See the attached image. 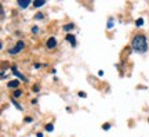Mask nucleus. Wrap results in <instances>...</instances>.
<instances>
[{
    "instance_id": "obj_6",
    "label": "nucleus",
    "mask_w": 149,
    "mask_h": 137,
    "mask_svg": "<svg viewBox=\"0 0 149 137\" xmlns=\"http://www.w3.org/2000/svg\"><path fill=\"white\" fill-rule=\"evenodd\" d=\"M7 87H10V89H17V87H19V80H10V82L7 83Z\"/></svg>"
},
{
    "instance_id": "obj_1",
    "label": "nucleus",
    "mask_w": 149,
    "mask_h": 137,
    "mask_svg": "<svg viewBox=\"0 0 149 137\" xmlns=\"http://www.w3.org/2000/svg\"><path fill=\"white\" fill-rule=\"evenodd\" d=\"M131 47L138 51V53H145L148 50V42H146V37L144 35H137L133 37L131 40Z\"/></svg>"
},
{
    "instance_id": "obj_20",
    "label": "nucleus",
    "mask_w": 149,
    "mask_h": 137,
    "mask_svg": "<svg viewBox=\"0 0 149 137\" xmlns=\"http://www.w3.org/2000/svg\"><path fill=\"white\" fill-rule=\"evenodd\" d=\"M79 96H80V97H86V93H83V91H80Z\"/></svg>"
},
{
    "instance_id": "obj_9",
    "label": "nucleus",
    "mask_w": 149,
    "mask_h": 137,
    "mask_svg": "<svg viewBox=\"0 0 149 137\" xmlns=\"http://www.w3.org/2000/svg\"><path fill=\"white\" fill-rule=\"evenodd\" d=\"M11 103H13V104H14V107H15L17 110H19V111H22V107L19 105V104H18V103H17L15 100H14V98H13V100H11Z\"/></svg>"
},
{
    "instance_id": "obj_14",
    "label": "nucleus",
    "mask_w": 149,
    "mask_h": 137,
    "mask_svg": "<svg viewBox=\"0 0 149 137\" xmlns=\"http://www.w3.org/2000/svg\"><path fill=\"white\" fill-rule=\"evenodd\" d=\"M21 94H22L21 90H15V91H14V98H15V97H19Z\"/></svg>"
},
{
    "instance_id": "obj_5",
    "label": "nucleus",
    "mask_w": 149,
    "mask_h": 137,
    "mask_svg": "<svg viewBox=\"0 0 149 137\" xmlns=\"http://www.w3.org/2000/svg\"><path fill=\"white\" fill-rule=\"evenodd\" d=\"M32 4L29 0H18V6L21 7V8H26V7H29V6Z\"/></svg>"
},
{
    "instance_id": "obj_13",
    "label": "nucleus",
    "mask_w": 149,
    "mask_h": 137,
    "mask_svg": "<svg viewBox=\"0 0 149 137\" xmlns=\"http://www.w3.org/2000/svg\"><path fill=\"white\" fill-rule=\"evenodd\" d=\"M102 129H104V130H109V129H111V125H109V123H104V125H102Z\"/></svg>"
},
{
    "instance_id": "obj_21",
    "label": "nucleus",
    "mask_w": 149,
    "mask_h": 137,
    "mask_svg": "<svg viewBox=\"0 0 149 137\" xmlns=\"http://www.w3.org/2000/svg\"><path fill=\"white\" fill-rule=\"evenodd\" d=\"M33 91H36V93H37V91H39V87H37V86H35V87H33Z\"/></svg>"
},
{
    "instance_id": "obj_10",
    "label": "nucleus",
    "mask_w": 149,
    "mask_h": 137,
    "mask_svg": "<svg viewBox=\"0 0 149 137\" xmlns=\"http://www.w3.org/2000/svg\"><path fill=\"white\" fill-rule=\"evenodd\" d=\"M74 25L73 24H68V25H65L64 27V31H70V29H73Z\"/></svg>"
},
{
    "instance_id": "obj_18",
    "label": "nucleus",
    "mask_w": 149,
    "mask_h": 137,
    "mask_svg": "<svg viewBox=\"0 0 149 137\" xmlns=\"http://www.w3.org/2000/svg\"><path fill=\"white\" fill-rule=\"evenodd\" d=\"M32 31H33V33H37V32H39V28H37V27H33Z\"/></svg>"
},
{
    "instance_id": "obj_19",
    "label": "nucleus",
    "mask_w": 149,
    "mask_h": 137,
    "mask_svg": "<svg viewBox=\"0 0 149 137\" xmlns=\"http://www.w3.org/2000/svg\"><path fill=\"white\" fill-rule=\"evenodd\" d=\"M112 27H113V22L109 21V22H108V28H112Z\"/></svg>"
},
{
    "instance_id": "obj_17",
    "label": "nucleus",
    "mask_w": 149,
    "mask_h": 137,
    "mask_svg": "<svg viewBox=\"0 0 149 137\" xmlns=\"http://www.w3.org/2000/svg\"><path fill=\"white\" fill-rule=\"evenodd\" d=\"M25 122H26V123H31V122H32V118L26 116V118H25Z\"/></svg>"
},
{
    "instance_id": "obj_12",
    "label": "nucleus",
    "mask_w": 149,
    "mask_h": 137,
    "mask_svg": "<svg viewBox=\"0 0 149 137\" xmlns=\"http://www.w3.org/2000/svg\"><path fill=\"white\" fill-rule=\"evenodd\" d=\"M142 24H144V20H142V18H138V20H137V22H135V25H137V27H141Z\"/></svg>"
},
{
    "instance_id": "obj_2",
    "label": "nucleus",
    "mask_w": 149,
    "mask_h": 137,
    "mask_svg": "<svg viewBox=\"0 0 149 137\" xmlns=\"http://www.w3.org/2000/svg\"><path fill=\"white\" fill-rule=\"evenodd\" d=\"M24 47H25V43L22 42V40H19V42L15 44V47H13L8 50V53H10L11 56H15V54H18L21 50H24Z\"/></svg>"
},
{
    "instance_id": "obj_3",
    "label": "nucleus",
    "mask_w": 149,
    "mask_h": 137,
    "mask_svg": "<svg viewBox=\"0 0 149 137\" xmlns=\"http://www.w3.org/2000/svg\"><path fill=\"white\" fill-rule=\"evenodd\" d=\"M11 71H13V72H14V75H15V76H18V78H19V79H21L22 82H28V79H26V78H25L24 75H22V74H19V72L17 71V68H15V67H11Z\"/></svg>"
},
{
    "instance_id": "obj_8",
    "label": "nucleus",
    "mask_w": 149,
    "mask_h": 137,
    "mask_svg": "<svg viewBox=\"0 0 149 137\" xmlns=\"http://www.w3.org/2000/svg\"><path fill=\"white\" fill-rule=\"evenodd\" d=\"M32 4L35 6L36 8H39V7H42V6H44V4H46V1H44V0H40V1H33Z\"/></svg>"
},
{
    "instance_id": "obj_7",
    "label": "nucleus",
    "mask_w": 149,
    "mask_h": 137,
    "mask_svg": "<svg viewBox=\"0 0 149 137\" xmlns=\"http://www.w3.org/2000/svg\"><path fill=\"white\" fill-rule=\"evenodd\" d=\"M66 40H68V42H70V44H72V46H76V39H74V36L73 35H66Z\"/></svg>"
},
{
    "instance_id": "obj_16",
    "label": "nucleus",
    "mask_w": 149,
    "mask_h": 137,
    "mask_svg": "<svg viewBox=\"0 0 149 137\" xmlns=\"http://www.w3.org/2000/svg\"><path fill=\"white\" fill-rule=\"evenodd\" d=\"M4 18H6V14H4V10L1 8V21H4Z\"/></svg>"
},
{
    "instance_id": "obj_11",
    "label": "nucleus",
    "mask_w": 149,
    "mask_h": 137,
    "mask_svg": "<svg viewBox=\"0 0 149 137\" xmlns=\"http://www.w3.org/2000/svg\"><path fill=\"white\" fill-rule=\"evenodd\" d=\"M46 130H47V132H53V130H54V126L51 125V123H48V125H46Z\"/></svg>"
},
{
    "instance_id": "obj_15",
    "label": "nucleus",
    "mask_w": 149,
    "mask_h": 137,
    "mask_svg": "<svg viewBox=\"0 0 149 137\" xmlns=\"http://www.w3.org/2000/svg\"><path fill=\"white\" fill-rule=\"evenodd\" d=\"M35 18H36V20H42V18H43V14H42V13H37L36 15H35Z\"/></svg>"
},
{
    "instance_id": "obj_4",
    "label": "nucleus",
    "mask_w": 149,
    "mask_h": 137,
    "mask_svg": "<svg viewBox=\"0 0 149 137\" xmlns=\"http://www.w3.org/2000/svg\"><path fill=\"white\" fill-rule=\"evenodd\" d=\"M46 46H47V48H54L57 46V40H55L54 37H50L47 40V43H46Z\"/></svg>"
}]
</instances>
